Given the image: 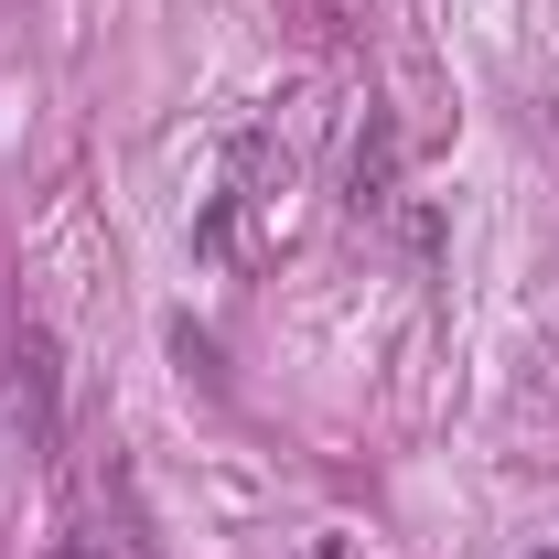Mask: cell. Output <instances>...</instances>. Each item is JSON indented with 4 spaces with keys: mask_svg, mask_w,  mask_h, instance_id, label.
Returning <instances> with one entry per match:
<instances>
[{
    "mask_svg": "<svg viewBox=\"0 0 559 559\" xmlns=\"http://www.w3.org/2000/svg\"><path fill=\"white\" fill-rule=\"evenodd\" d=\"M11 409H22V430H33V452L66 441V366H55V334H44V323L11 334Z\"/></svg>",
    "mask_w": 559,
    "mask_h": 559,
    "instance_id": "1",
    "label": "cell"
},
{
    "mask_svg": "<svg viewBox=\"0 0 559 559\" xmlns=\"http://www.w3.org/2000/svg\"><path fill=\"white\" fill-rule=\"evenodd\" d=\"M55 559H108V549H97V538H55Z\"/></svg>",
    "mask_w": 559,
    "mask_h": 559,
    "instance_id": "2",
    "label": "cell"
}]
</instances>
